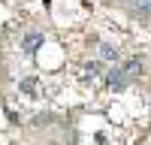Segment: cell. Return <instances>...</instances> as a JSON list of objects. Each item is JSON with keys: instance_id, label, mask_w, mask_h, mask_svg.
Listing matches in <instances>:
<instances>
[{"instance_id": "6da1fadb", "label": "cell", "mask_w": 151, "mask_h": 145, "mask_svg": "<svg viewBox=\"0 0 151 145\" xmlns=\"http://www.w3.org/2000/svg\"><path fill=\"white\" fill-rule=\"evenodd\" d=\"M103 82L109 85L112 91H124V88H127V85H130V79L124 76L121 64H118V67H109V70H106V79H103Z\"/></svg>"}, {"instance_id": "7a4b0ae2", "label": "cell", "mask_w": 151, "mask_h": 145, "mask_svg": "<svg viewBox=\"0 0 151 145\" xmlns=\"http://www.w3.org/2000/svg\"><path fill=\"white\" fill-rule=\"evenodd\" d=\"M45 42V36H42V30H27L21 36V52L24 55H36V48H40Z\"/></svg>"}, {"instance_id": "3957f363", "label": "cell", "mask_w": 151, "mask_h": 145, "mask_svg": "<svg viewBox=\"0 0 151 145\" xmlns=\"http://www.w3.org/2000/svg\"><path fill=\"white\" fill-rule=\"evenodd\" d=\"M121 70H124V76L133 82L136 76H142V60L139 57H127V60H121Z\"/></svg>"}, {"instance_id": "277c9868", "label": "cell", "mask_w": 151, "mask_h": 145, "mask_svg": "<svg viewBox=\"0 0 151 145\" xmlns=\"http://www.w3.org/2000/svg\"><path fill=\"white\" fill-rule=\"evenodd\" d=\"M100 60L118 64V60H121V52H118V45H112V42H100Z\"/></svg>"}, {"instance_id": "5b68a950", "label": "cell", "mask_w": 151, "mask_h": 145, "mask_svg": "<svg viewBox=\"0 0 151 145\" xmlns=\"http://www.w3.org/2000/svg\"><path fill=\"white\" fill-rule=\"evenodd\" d=\"M130 3V12L136 18H148L151 15V0H127Z\"/></svg>"}, {"instance_id": "8992f818", "label": "cell", "mask_w": 151, "mask_h": 145, "mask_svg": "<svg viewBox=\"0 0 151 145\" xmlns=\"http://www.w3.org/2000/svg\"><path fill=\"white\" fill-rule=\"evenodd\" d=\"M100 72H103V64H100V60H91V64H85V82L100 79Z\"/></svg>"}, {"instance_id": "52a82bcc", "label": "cell", "mask_w": 151, "mask_h": 145, "mask_svg": "<svg viewBox=\"0 0 151 145\" xmlns=\"http://www.w3.org/2000/svg\"><path fill=\"white\" fill-rule=\"evenodd\" d=\"M33 88H36L33 79H24V82H21V91H33Z\"/></svg>"}]
</instances>
